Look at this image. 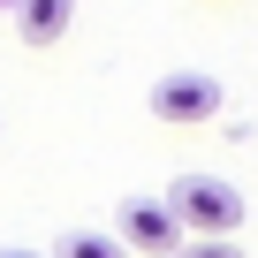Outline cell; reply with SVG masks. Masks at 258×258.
I'll use <instances>...</instances> for the list:
<instances>
[{"mask_svg": "<svg viewBox=\"0 0 258 258\" xmlns=\"http://www.w3.org/2000/svg\"><path fill=\"white\" fill-rule=\"evenodd\" d=\"M145 106H152V121H167V129H205V121L228 114V91H220V76H205V69H167V76L145 91Z\"/></svg>", "mask_w": 258, "mask_h": 258, "instance_id": "1", "label": "cell"}, {"mask_svg": "<svg viewBox=\"0 0 258 258\" xmlns=\"http://www.w3.org/2000/svg\"><path fill=\"white\" fill-rule=\"evenodd\" d=\"M167 213H175L182 235H235L243 228V190L220 182V175H182L167 190Z\"/></svg>", "mask_w": 258, "mask_h": 258, "instance_id": "2", "label": "cell"}, {"mask_svg": "<svg viewBox=\"0 0 258 258\" xmlns=\"http://www.w3.org/2000/svg\"><path fill=\"white\" fill-rule=\"evenodd\" d=\"M114 243L129 250V258H175L190 235L175 228V213H167V198H121V213H114Z\"/></svg>", "mask_w": 258, "mask_h": 258, "instance_id": "3", "label": "cell"}, {"mask_svg": "<svg viewBox=\"0 0 258 258\" xmlns=\"http://www.w3.org/2000/svg\"><path fill=\"white\" fill-rule=\"evenodd\" d=\"M69 23H76V0H16V38L23 46H53V38H69Z\"/></svg>", "mask_w": 258, "mask_h": 258, "instance_id": "4", "label": "cell"}, {"mask_svg": "<svg viewBox=\"0 0 258 258\" xmlns=\"http://www.w3.org/2000/svg\"><path fill=\"white\" fill-rule=\"evenodd\" d=\"M53 258H129L114 235H99V228H76V235H61L53 243Z\"/></svg>", "mask_w": 258, "mask_h": 258, "instance_id": "5", "label": "cell"}, {"mask_svg": "<svg viewBox=\"0 0 258 258\" xmlns=\"http://www.w3.org/2000/svg\"><path fill=\"white\" fill-rule=\"evenodd\" d=\"M175 258H243V250H235V235H190Z\"/></svg>", "mask_w": 258, "mask_h": 258, "instance_id": "6", "label": "cell"}, {"mask_svg": "<svg viewBox=\"0 0 258 258\" xmlns=\"http://www.w3.org/2000/svg\"><path fill=\"white\" fill-rule=\"evenodd\" d=\"M0 258H38V250H0Z\"/></svg>", "mask_w": 258, "mask_h": 258, "instance_id": "7", "label": "cell"}]
</instances>
